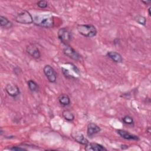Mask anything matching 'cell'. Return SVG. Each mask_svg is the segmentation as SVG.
I'll list each match as a JSON object with an SVG mask.
<instances>
[{
    "mask_svg": "<svg viewBox=\"0 0 151 151\" xmlns=\"http://www.w3.org/2000/svg\"><path fill=\"white\" fill-rule=\"evenodd\" d=\"M147 131H148V132H149V133H150V127H149L147 128Z\"/></svg>",
    "mask_w": 151,
    "mask_h": 151,
    "instance_id": "25",
    "label": "cell"
},
{
    "mask_svg": "<svg viewBox=\"0 0 151 151\" xmlns=\"http://www.w3.org/2000/svg\"><path fill=\"white\" fill-rule=\"evenodd\" d=\"M77 29L80 34L87 38L95 37L97 32L96 28L91 24H79Z\"/></svg>",
    "mask_w": 151,
    "mask_h": 151,
    "instance_id": "2",
    "label": "cell"
},
{
    "mask_svg": "<svg viewBox=\"0 0 151 151\" xmlns=\"http://www.w3.org/2000/svg\"><path fill=\"white\" fill-rule=\"evenodd\" d=\"M134 20L136 21V22H137L138 24H139L142 25H146V19L144 16H142V15H136L134 17Z\"/></svg>",
    "mask_w": 151,
    "mask_h": 151,
    "instance_id": "18",
    "label": "cell"
},
{
    "mask_svg": "<svg viewBox=\"0 0 151 151\" xmlns=\"http://www.w3.org/2000/svg\"><path fill=\"white\" fill-rule=\"evenodd\" d=\"M62 116L63 118L68 122H72L74 119V115L69 110H64L62 112Z\"/></svg>",
    "mask_w": 151,
    "mask_h": 151,
    "instance_id": "16",
    "label": "cell"
},
{
    "mask_svg": "<svg viewBox=\"0 0 151 151\" xmlns=\"http://www.w3.org/2000/svg\"><path fill=\"white\" fill-rule=\"evenodd\" d=\"M59 103L63 106H67L70 104V99L67 94H62L58 97Z\"/></svg>",
    "mask_w": 151,
    "mask_h": 151,
    "instance_id": "15",
    "label": "cell"
},
{
    "mask_svg": "<svg viewBox=\"0 0 151 151\" xmlns=\"http://www.w3.org/2000/svg\"><path fill=\"white\" fill-rule=\"evenodd\" d=\"M106 55L115 63H121L123 62V59L122 55L116 51H108Z\"/></svg>",
    "mask_w": 151,
    "mask_h": 151,
    "instance_id": "12",
    "label": "cell"
},
{
    "mask_svg": "<svg viewBox=\"0 0 151 151\" xmlns=\"http://www.w3.org/2000/svg\"><path fill=\"white\" fill-rule=\"evenodd\" d=\"M101 131V128L94 123H89L87 125V134L89 137H92L93 136L99 133Z\"/></svg>",
    "mask_w": 151,
    "mask_h": 151,
    "instance_id": "11",
    "label": "cell"
},
{
    "mask_svg": "<svg viewBox=\"0 0 151 151\" xmlns=\"http://www.w3.org/2000/svg\"><path fill=\"white\" fill-rule=\"evenodd\" d=\"M33 23L43 28H50L53 27L54 25V17L49 14L38 15L33 18Z\"/></svg>",
    "mask_w": 151,
    "mask_h": 151,
    "instance_id": "1",
    "label": "cell"
},
{
    "mask_svg": "<svg viewBox=\"0 0 151 151\" xmlns=\"http://www.w3.org/2000/svg\"><path fill=\"white\" fill-rule=\"evenodd\" d=\"M73 137L74 139V140L78 142V143H80L81 145H86L89 142L88 140L84 137V136L81 133L78 132H74L73 134Z\"/></svg>",
    "mask_w": 151,
    "mask_h": 151,
    "instance_id": "13",
    "label": "cell"
},
{
    "mask_svg": "<svg viewBox=\"0 0 151 151\" xmlns=\"http://www.w3.org/2000/svg\"><path fill=\"white\" fill-rule=\"evenodd\" d=\"M142 3H143L145 5H149L150 3H151V1H141Z\"/></svg>",
    "mask_w": 151,
    "mask_h": 151,
    "instance_id": "23",
    "label": "cell"
},
{
    "mask_svg": "<svg viewBox=\"0 0 151 151\" xmlns=\"http://www.w3.org/2000/svg\"><path fill=\"white\" fill-rule=\"evenodd\" d=\"M37 6L40 8H45L47 7L48 6V2L44 0H41V1H39L37 2Z\"/></svg>",
    "mask_w": 151,
    "mask_h": 151,
    "instance_id": "20",
    "label": "cell"
},
{
    "mask_svg": "<svg viewBox=\"0 0 151 151\" xmlns=\"http://www.w3.org/2000/svg\"><path fill=\"white\" fill-rule=\"evenodd\" d=\"M85 150L87 151H104L107 150V149L103 145L97 143H88L85 145Z\"/></svg>",
    "mask_w": 151,
    "mask_h": 151,
    "instance_id": "10",
    "label": "cell"
},
{
    "mask_svg": "<svg viewBox=\"0 0 151 151\" xmlns=\"http://www.w3.org/2000/svg\"><path fill=\"white\" fill-rule=\"evenodd\" d=\"M122 121L124 124H127V125H132V124H133V123H134L133 119L129 115L124 116L122 118Z\"/></svg>",
    "mask_w": 151,
    "mask_h": 151,
    "instance_id": "19",
    "label": "cell"
},
{
    "mask_svg": "<svg viewBox=\"0 0 151 151\" xmlns=\"http://www.w3.org/2000/svg\"><path fill=\"white\" fill-rule=\"evenodd\" d=\"M5 91L7 94L12 97H16L21 93L19 87L13 84H8L5 87Z\"/></svg>",
    "mask_w": 151,
    "mask_h": 151,
    "instance_id": "7",
    "label": "cell"
},
{
    "mask_svg": "<svg viewBox=\"0 0 151 151\" xmlns=\"http://www.w3.org/2000/svg\"><path fill=\"white\" fill-rule=\"evenodd\" d=\"M150 9H151V8H150V7H149V8H148V14H149V16H150V15H151V13H150Z\"/></svg>",
    "mask_w": 151,
    "mask_h": 151,
    "instance_id": "24",
    "label": "cell"
},
{
    "mask_svg": "<svg viewBox=\"0 0 151 151\" xmlns=\"http://www.w3.org/2000/svg\"><path fill=\"white\" fill-rule=\"evenodd\" d=\"M26 51L27 53L34 58L38 59L41 57V53H40V50L35 45L33 44H31L28 45L26 48Z\"/></svg>",
    "mask_w": 151,
    "mask_h": 151,
    "instance_id": "8",
    "label": "cell"
},
{
    "mask_svg": "<svg viewBox=\"0 0 151 151\" xmlns=\"http://www.w3.org/2000/svg\"><path fill=\"white\" fill-rule=\"evenodd\" d=\"M28 88L30 91L32 92H37L39 90V86L38 84L34 80H29L27 82Z\"/></svg>",
    "mask_w": 151,
    "mask_h": 151,
    "instance_id": "17",
    "label": "cell"
},
{
    "mask_svg": "<svg viewBox=\"0 0 151 151\" xmlns=\"http://www.w3.org/2000/svg\"><path fill=\"white\" fill-rule=\"evenodd\" d=\"M9 149L11 150H17V151H18V150H27V149L24 148V147H19V146H12L11 147H9Z\"/></svg>",
    "mask_w": 151,
    "mask_h": 151,
    "instance_id": "22",
    "label": "cell"
},
{
    "mask_svg": "<svg viewBox=\"0 0 151 151\" xmlns=\"http://www.w3.org/2000/svg\"><path fill=\"white\" fill-rule=\"evenodd\" d=\"M0 25L2 28L5 29L11 28L12 27V23L5 17L0 16Z\"/></svg>",
    "mask_w": 151,
    "mask_h": 151,
    "instance_id": "14",
    "label": "cell"
},
{
    "mask_svg": "<svg viewBox=\"0 0 151 151\" xmlns=\"http://www.w3.org/2000/svg\"><path fill=\"white\" fill-rule=\"evenodd\" d=\"M63 51L66 56L73 60L79 61L81 58L80 54L72 47L68 45H65V47L63 48Z\"/></svg>",
    "mask_w": 151,
    "mask_h": 151,
    "instance_id": "6",
    "label": "cell"
},
{
    "mask_svg": "<svg viewBox=\"0 0 151 151\" xmlns=\"http://www.w3.org/2000/svg\"><path fill=\"white\" fill-rule=\"evenodd\" d=\"M17 22L21 24H31L33 23V17L31 14L26 10L18 13L15 17Z\"/></svg>",
    "mask_w": 151,
    "mask_h": 151,
    "instance_id": "3",
    "label": "cell"
},
{
    "mask_svg": "<svg viewBox=\"0 0 151 151\" xmlns=\"http://www.w3.org/2000/svg\"><path fill=\"white\" fill-rule=\"evenodd\" d=\"M61 70H62V72L63 73V74L67 78H74L73 76V75H71L69 71L66 69V68H64V67H62L61 68Z\"/></svg>",
    "mask_w": 151,
    "mask_h": 151,
    "instance_id": "21",
    "label": "cell"
},
{
    "mask_svg": "<svg viewBox=\"0 0 151 151\" xmlns=\"http://www.w3.org/2000/svg\"><path fill=\"white\" fill-rule=\"evenodd\" d=\"M117 134L122 137V138L126 140H139V137L137 135L133 134L130 133V132L122 129H118L116 130Z\"/></svg>",
    "mask_w": 151,
    "mask_h": 151,
    "instance_id": "9",
    "label": "cell"
},
{
    "mask_svg": "<svg viewBox=\"0 0 151 151\" xmlns=\"http://www.w3.org/2000/svg\"><path fill=\"white\" fill-rule=\"evenodd\" d=\"M43 72L50 83H54L56 82L57 74L52 66L48 64L45 65L43 68Z\"/></svg>",
    "mask_w": 151,
    "mask_h": 151,
    "instance_id": "5",
    "label": "cell"
},
{
    "mask_svg": "<svg viewBox=\"0 0 151 151\" xmlns=\"http://www.w3.org/2000/svg\"><path fill=\"white\" fill-rule=\"evenodd\" d=\"M57 36L60 41L65 45H67L69 44L72 38L71 31L65 27L61 28L58 31Z\"/></svg>",
    "mask_w": 151,
    "mask_h": 151,
    "instance_id": "4",
    "label": "cell"
}]
</instances>
